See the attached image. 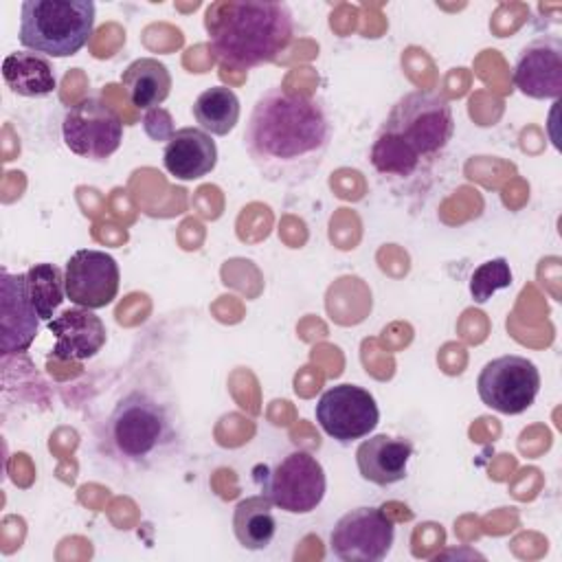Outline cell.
I'll return each mask as SVG.
<instances>
[{
	"instance_id": "obj_4",
	"label": "cell",
	"mask_w": 562,
	"mask_h": 562,
	"mask_svg": "<svg viewBox=\"0 0 562 562\" xmlns=\"http://www.w3.org/2000/svg\"><path fill=\"white\" fill-rule=\"evenodd\" d=\"M178 439V422L169 402L147 389L127 391L105 422V446L130 465H151L167 457Z\"/></svg>"
},
{
	"instance_id": "obj_21",
	"label": "cell",
	"mask_w": 562,
	"mask_h": 562,
	"mask_svg": "<svg viewBox=\"0 0 562 562\" xmlns=\"http://www.w3.org/2000/svg\"><path fill=\"white\" fill-rule=\"evenodd\" d=\"M29 294L42 321H53L57 307L66 299L64 272L55 263H35L26 270Z\"/></svg>"
},
{
	"instance_id": "obj_9",
	"label": "cell",
	"mask_w": 562,
	"mask_h": 562,
	"mask_svg": "<svg viewBox=\"0 0 562 562\" xmlns=\"http://www.w3.org/2000/svg\"><path fill=\"white\" fill-rule=\"evenodd\" d=\"M395 538L393 520L380 507H356L338 518L329 533V551L342 562H380Z\"/></svg>"
},
{
	"instance_id": "obj_1",
	"label": "cell",
	"mask_w": 562,
	"mask_h": 562,
	"mask_svg": "<svg viewBox=\"0 0 562 562\" xmlns=\"http://www.w3.org/2000/svg\"><path fill=\"white\" fill-rule=\"evenodd\" d=\"M331 143L325 105L303 92L270 88L255 101L244 145L250 162L268 182L299 187L323 165Z\"/></svg>"
},
{
	"instance_id": "obj_10",
	"label": "cell",
	"mask_w": 562,
	"mask_h": 562,
	"mask_svg": "<svg viewBox=\"0 0 562 562\" xmlns=\"http://www.w3.org/2000/svg\"><path fill=\"white\" fill-rule=\"evenodd\" d=\"M316 422L327 437L338 443H351L375 430L380 411L367 389L358 384H336L318 397Z\"/></svg>"
},
{
	"instance_id": "obj_2",
	"label": "cell",
	"mask_w": 562,
	"mask_h": 562,
	"mask_svg": "<svg viewBox=\"0 0 562 562\" xmlns=\"http://www.w3.org/2000/svg\"><path fill=\"white\" fill-rule=\"evenodd\" d=\"M204 26L209 48L237 70L274 61L294 40V18L285 2L220 0L206 9Z\"/></svg>"
},
{
	"instance_id": "obj_3",
	"label": "cell",
	"mask_w": 562,
	"mask_h": 562,
	"mask_svg": "<svg viewBox=\"0 0 562 562\" xmlns=\"http://www.w3.org/2000/svg\"><path fill=\"white\" fill-rule=\"evenodd\" d=\"M454 132L450 101L439 92L413 90L395 101L371 145V165L382 176H411L446 149Z\"/></svg>"
},
{
	"instance_id": "obj_7",
	"label": "cell",
	"mask_w": 562,
	"mask_h": 562,
	"mask_svg": "<svg viewBox=\"0 0 562 562\" xmlns=\"http://www.w3.org/2000/svg\"><path fill=\"white\" fill-rule=\"evenodd\" d=\"M61 138L72 154L88 160H105L121 147L123 121L101 97L90 94L66 110Z\"/></svg>"
},
{
	"instance_id": "obj_11",
	"label": "cell",
	"mask_w": 562,
	"mask_h": 562,
	"mask_svg": "<svg viewBox=\"0 0 562 562\" xmlns=\"http://www.w3.org/2000/svg\"><path fill=\"white\" fill-rule=\"evenodd\" d=\"M119 263L103 250L81 248L70 255L64 270L66 299L77 307L99 310L110 305L119 292Z\"/></svg>"
},
{
	"instance_id": "obj_16",
	"label": "cell",
	"mask_w": 562,
	"mask_h": 562,
	"mask_svg": "<svg viewBox=\"0 0 562 562\" xmlns=\"http://www.w3.org/2000/svg\"><path fill=\"white\" fill-rule=\"evenodd\" d=\"M413 457V443L404 437L373 435L364 439L356 450V465L364 481L386 487L400 483L406 476L408 461Z\"/></svg>"
},
{
	"instance_id": "obj_12",
	"label": "cell",
	"mask_w": 562,
	"mask_h": 562,
	"mask_svg": "<svg viewBox=\"0 0 562 562\" xmlns=\"http://www.w3.org/2000/svg\"><path fill=\"white\" fill-rule=\"evenodd\" d=\"M40 314L29 294L26 272L0 270V349L4 356L31 347L40 329Z\"/></svg>"
},
{
	"instance_id": "obj_20",
	"label": "cell",
	"mask_w": 562,
	"mask_h": 562,
	"mask_svg": "<svg viewBox=\"0 0 562 562\" xmlns=\"http://www.w3.org/2000/svg\"><path fill=\"white\" fill-rule=\"evenodd\" d=\"M239 99L226 86H213L198 94L193 103V116L200 130L213 136H226L239 121Z\"/></svg>"
},
{
	"instance_id": "obj_15",
	"label": "cell",
	"mask_w": 562,
	"mask_h": 562,
	"mask_svg": "<svg viewBox=\"0 0 562 562\" xmlns=\"http://www.w3.org/2000/svg\"><path fill=\"white\" fill-rule=\"evenodd\" d=\"M162 165L176 180H200L215 169L217 145L200 127H180L165 145Z\"/></svg>"
},
{
	"instance_id": "obj_22",
	"label": "cell",
	"mask_w": 562,
	"mask_h": 562,
	"mask_svg": "<svg viewBox=\"0 0 562 562\" xmlns=\"http://www.w3.org/2000/svg\"><path fill=\"white\" fill-rule=\"evenodd\" d=\"M512 285V270L505 257L483 261L470 277V294L476 303L490 301L498 290Z\"/></svg>"
},
{
	"instance_id": "obj_13",
	"label": "cell",
	"mask_w": 562,
	"mask_h": 562,
	"mask_svg": "<svg viewBox=\"0 0 562 562\" xmlns=\"http://www.w3.org/2000/svg\"><path fill=\"white\" fill-rule=\"evenodd\" d=\"M514 86L531 99H560L562 94V42L553 35L531 40L514 64Z\"/></svg>"
},
{
	"instance_id": "obj_17",
	"label": "cell",
	"mask_w": 562,
	"mask_h": 562,
	"mask_svg": "<svg viewBox=\"0 0 562 562\" xmlns=\"http://www.w3.org/2000/svg\"><path fill=\"white\" fill-rule=\"evenodd\" d=\"M127 99L138 110H154L171 92V75L167 66L154 57L134 59L121 75Z\"/></svg>"
},
{
	"instance_id": "obj_23",
	"label": "cell",
	"mask_w": 562,
	"mask_h": 562,
	"mask_svg": "<svg viewBox=\"0 0 562 562\" xmlns=\"http://www.w3.org/2000/svg\"><path fill=\"white\" fill-rule=\"evenodd\" d=\"M143 130H145V134L151 138V140H169L171 136H173V132H176V127H173V119H171V114L167 112V110H162V108H154V110H147L145 112V116H143Z\"/></svg>"
},
{
	"instance_id": "obj_18",
	"label": "cell",
	"mask_w": 562,
	"mask_h": 562,
	"mask_svg": "<svg viewBox=\"0 0 562 562\" xmlns=\"http://www.w3.org/2000/svg\"><path fill=\"white\" fill-rule=\"evenodd\" d=\"M4 83L20 97H46L57 88L53 64L37 53H9L2 61Z\"/></svg>"
},
{
	"instance_id": "obj_19",
	"label": "cell",
	"mask_w": 562,
	"mask_h": 562,
	"mask_svg": "<svg viewBox=\"0 0 562 562\" xmlns=\"http://www.w3.org/2000/svg\"><path fill=\"white\" fill-rule=\"evenodd\" d=\"M272 507L274 505L263 494L246 496L235 505L233 531L237 542L244 549L259 551L272 542L277 533V520H274Z\"/></svg>"
},
{
	"instance_id": "obj_14",
	"label": "cell",
	"mask_w": 562,
	"mask_h": 562,
	"mask_svg": "<svg viewBox=\"0 0 562 562\" xmlns=\"http://www.w3.org/2000/svg\"><path fill=\"white\" fill-rule=\"evenodd\" d=\"M46 327L55 334L53 358L57 360H88L105 345V325L94 310L68 307Z\"/></svg>"
},
{
	"instance_id": "obj_6",
	"label": "cell",
	"mask_w": 562,
	"mask_h": 562,
	"mask_svg": "<svg viewBox=\"0 0 562 562\" xmlns=\"http://www.w3.org/2000/svg\"><path fill=\"white\" fill-rule=\"evenodd\" d=\"M261 490L274 507L288 514H310L323 503L327 479L316 457L294 450L266 470Z\"/></svg>"
},
{
	"instance_id": "obj_5",
	"label": "cell",
	"mask_w": 562,
	"mask_h": 562,
	"mask_svg": "<svg viewBox=\"0 0 562 562\" xmlns=\"http://www.w3.org/2000/svg\"><path fill=\"white\" fill-rule=\"evenodd\" d=\"M92 0H24L20 7V44L37 55L70 57L94 29Z\"/></svg>"
},
{
	"instance_id": "obj_8",
	"label": "cell",
	"mask_w": 562,
	"mask_h": 562,
	"mask_svg": "<svg viewBox=\"0 0 562 562\" xmlns=\"http://www.w3.org/2000/svg\"><path fill=\"white\" fill-rule=\"evenodd\" d=\"M476 391L487 408L503 415H520L536 402L540 371L522 356H498L483 364L476 378Z\"/></svg>"
}]
</instances>
